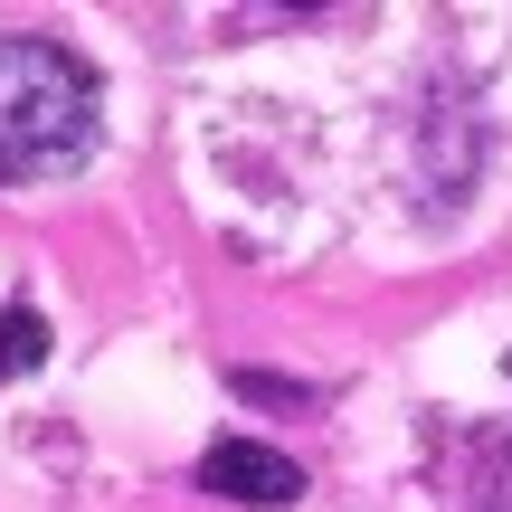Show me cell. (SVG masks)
Wrapping results in <instances>:
<instances>
[{
    "label": "cell",
    "mask_w": 512,
    "mask_h": 512,
    "mask_svg": "<svg viewBox=\"0 0 512 512\" xmlns=\"http://www.w3.org/2000/svg\"><path fill=\"white\" fill-rule=\"evenodd\" d=\"M48 361V323H38L29 304H10L0 313V380H19V370H38Z\"/></svg>",
    "instance_id": "obj_3"
},
{
    "label": "cell",
    "mask_w": 512,
    "mask_h": 512,
    "mask_svg": "<svg viewBox=\"0 0 512 512\" xmlns=\"http://www.w3.org/2000/svg\"><path fill=\"white\" fill-rule=\"evenodd\" d=\"M200 494L266 512V503H294V494H304V465L275 456V446H256V437H219V446L200 456Z\"/></svg>",
    "instance_id": "obj_2"
},
{
    "label": "cell",
    "mask_w": 512,
    "mask_h": 512,
    "mask_svg": "<svg viewBox=\"0 0 512 512\" xmlns=\"http://www.w3.org/2000/svg\"><path fill=\"white\" fill-rule=\"evenodd\" d=\"M95 114H105V86L76 48L57 38H0V190L57 181L95 152Z\"/></svg>",
    "instance_id": "obj_1"
}]
</instances>
